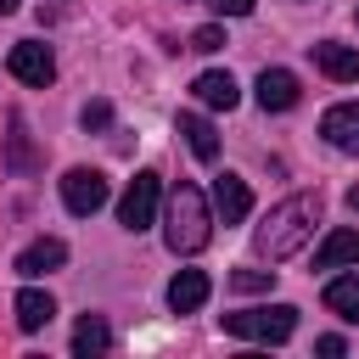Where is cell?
Instances as JSON below:
<instances>
[{"label": "cell", "instance_id": "6da1fadb", "mask_svg": "<svg viewBox=\"0 0 359 359\" xmlns=\"http://www.w3.org/2000/svg\"><path fill=\"white\" fill-rule=\"evenodd\" d=\"M314 224H320V191H297V196H286V202L269 208V219L258 224L252 241H258V252L269 264H280V258L303 252V241L314 236Z\"/></svg>", "mask_w": 359, "mask_h": 359}, {"label": "cell", "instance_id": "8fae6325", "mask_svg": "<svg viewBox=\"0 0 359 359\" xmlns=\"http://www.w3.org/2000/svg\"><path fill=\"white\" fill-rule=\"evenodd\" d=\"M314 67L325 79H337V84H353L359 79V50L353 45H337V39H320L314 45Z\"/></svg>", "mask_w": 359, "mask_h": 359}, {"label": "cell", "instance_id": "5bb4252c", "mask_svg": "<svg viewBox=\"0 0 359 359\" xmlns=\"http://www.w3.org/2000/svg\"><path fill=\"white\" fill-rule=\"evenodd\" d=\"M11 309H17V325H22V331H45V325L56 320V303H50V292H39V286H22Z\"/></svg>", "mask_w": 359, "mask_h": 359}, {"label": "cell", "instance_id": "603a6c76", "mask_svg": "<svg viewBox=\"0 0 359 359\" xmlns=\"http://www.w3.org/2000/svg\"><path fill=\"white\" fill-rule=\"evenodd\" d=\"M213 11H224V17H247L252 11V0H208Z\"/></svg>", "mask_w": 359, "mask_h": 359}, {"label": "cell", "instance_id": "7402d4cb", "mask_svg": "<svg viewBox=\"0 0 359 359\" xmlns=\"http://www.w3.org/2000/svg\"><path fill=\"white\" fill-rule=\"evenodd\" d=\"M112 123V101H90L84 107V129H107Z\"/></svg>", "mask_w": 359, "mask_h": 359}, {"label": "cell", "instance_id": "9a60e30c", "mask_svg": "<svg viewBox=\"0 0 359 359\" xmlns=\"http://www.w3.org/2000/svg\"><path fill=\"white\" fill-rule=\"evenodd\" d=\"M191 95H196L202 107H224V112H230V107L241 101V90H236V79H230V73H219V67H213V73H196V84H191Z\"/></svg>", "mask_w": 359, "mask_h": 359}, {"label": "cell", "instance_id": "44dd1931", "mask_svg": "<svg viewBox=\"0 0 359 359\" xmlns=\"http://www.w3.org/2000/svg\"><path fill=\"white\" fill-rule=\"evenodd\" d=\"M219 45H224V28H213V22L191 34V50H219Z\"/></svg>", "mask_w": 359, "mask_h": 359}, {"label": "cell", "instance_id": "7c38bea8", "mask_svg": "<svg viewBox=\"0 0 359 359\" xmlns=\"http://www.w3.org/2000/svg\"><path fill=\"white\" fill-rule=\"evenodd\" d=\"M208 292H213V286H208L202 269H180V275L168 280V309H174V314H196V309L208 303Z\"/></svg>", "mask_w": 359, "mask_h": 359}, {"label": "cell", "instance_id": "cb8c5ba5", "mask_svg": "<svg viewBox=\"0 0 359 359\" xmlns=\"http://www.w3.org/2000/svg\"><path fill=\"white\" fill-rule=\"evenodd\" d=\"M314 348H320V353H325V359H337V353H342V348H348V342H342V337H320V342H314Z\"/></svg>", "mask_w": 359, "mask_h": 359}, {"label": "cell", "instance_id": "ffe728a7", "mask_svg": "<svg viewBox=\"0 0 359 359\" xmlns=\"http://www.w3.org/2000/svg\"><path fill=\"white\" fill-rule=\"evenodd\" d=\"M11 168H34V151H28V135H22V118H11Z\"/></svg>", "mask_w": 359, "mask_h": 359}, {"label": "cell", "instance_id": "ba28073f", "mask_svg": "<svg viewBox=\"0 0 359 359\" xmlns=\"http://www.w3.org/2000/svg\"><path fill=\"white\" fill-rule=\"evenodd\" d=\"M297 73H286V67H264L258 73V107L264 112H292L297 107Z\"/></svg>", "mask_w": 359, "mask_h": 359}, {"label": "cell", "instance_id": "277c9868", "mask_svg": "<svg viewBox=\"0 0 359 359\" xmlns=\"http://www.w3.org/2000/svg\"><path fill=\"white\" fill-rule=\"evenodd\" d=\"M157 196H163V180L151 174V168H140L135 180H129V191H123V202H118V224L123 230H146L151 219H157Z\"/></svg>", "mask_w": 359, "mask_h": 359}, {"label": "cell", "instance_id": "52a82bcc", "mask_svg": "<svg viewBox=\"0 0 359 359\" xmlns=\"http://www.w3.org/2000/svg\"><path fill=\"white\" fill-rule=\"evenodd\" d=\"M320 135H325L337 151H353V157H359V101H337V107H325Z\"/></svg>", "mask_w": 359, "mask_h": 359}, {"label": "cell", "instance_id": "e0dca14e", "mask_svg": "<svg viewBox=\"0 0 359 359\" xmlns=\"http://www.w3.org/2000/svg\"><path fill=\"white\" fill-rule=\"evenodd\" d=\"M112 348V325L101 320V314H84L79 325H73V353L79 359H95V353H107Z\"/></svg>", "mask_w": 359, "mask_h": 359}, {"label": "cell", "instance_id": "8992f818", "mask_svg": "<svg viewBox=\"0 0 359 359\" xmlns=\"http://www.w3.org/2000/svg\"><path fill=\"white\" fill-rule=\"evenodd\" d=\"M6 67H11V79L34 84V90H45V84L56 79V56H50V45H39V39H22V45H11Z\"/></svg>", "mask_w": 359, "mask_h": 359}, {"label": "cell", "instance_id": "9c48e42d", "mask_svg": "<svg viewBox=\"0 0 359 359\" xmlns=\"http://www.w3.org/2000/svg\"><path fill=\"white\" fill-rule=\"evenodd\" d=\"M67 264V241L62 236H39V241H28L22 252H17V275H50V269H62Z\"/></svg>", "mask_w": 359, "mask_h": 359}, {"label": "cell", "instance_id": "4fadbf2b", "mask_svg": "<svg viewBox=\"0 0 359 359\" xmlns=\"http://www.w3.org/2000/svg\"><path fill=\"white\" fill-rule=\"evenodd\" d=\"M180 135H185V146H191V157L196 163H213L219 157V135H213V123L202 118V112H180V123H174Z\"/></svg>", "mask_w": 359, "mask_h": 359}, {"label": "cell", "instance_id": "7a4b0ae2", "mask_svg": "<svg viewBox=\"0 0 359 359\" xmlns=\"http://www.w3.org/2000/svg\"><path fill=\"white\" fill-rule=\"evenodd\" d=\"M208 236H213V219H208V196L191 185V180H180L174 185V196H168V224H163V241H168V252H202L208 247Z\"/></svg>", "mask_w": 359, "mask_h": 359}, {"label": "cell", "instance_id": "3957f363", "mask_svg": "<svg viewBox=\"0 0 359 359\" xmlns=\"http://www.w3.org/2000/svg\"><path fill=\"white\" fill-rule=\"evenodd\" d=\"M224 331L241 342H286L297 331V309L292 303H264V309H236L224 314Z\"/></svg>", "mask_w": 359, "mask_h": 359}, {"label": "cell", "instance_id": "5b68a950", "mask_svg": "<svg viewBox=\"0 0 359 359\" xmlns=\"http://www.w3.org/2000/svg\"><path fill=\"white\" fill-rule=\"evenodd\" d=\"M107 174L101 168H67L62 174V202H67V213H79V219H90L95 208H107Z\"/></svg>", "mask_w": 359, "mask_h": 359}, {"label": "cell", "instance_id": "d6986e66", "mask_svg": "<svg viewBox=\"0 0 359 359\" xmlns=\"http://www.w3.org/2000/svg\"><path fill=\"white\" fill-rule=\"evenodd\" d=\"M275 286V269H236L230 275V292H269Z\"/></svg>", "mask_w": 359, "mask_h": 359}, {"label": "cell", "instance_id": "30bf717a", "mask_svg": "<svg viewBox=\"0 0 359 359\" xmlns=\"http://www.w3.org/2000/svg\"><path fill=\"white\" fill-rule=\"evenodd\" d=\"M213 208H219V219H224V224H241V219L252 213V191H247V180L219 174V180H213Z\"/></svg>", "mask_w": 359, "mask_h": 359}, {"label": "cell", "instance_id": "d4e9b609", "mask_svg": "<svg viewBox=\"0 0 359 359\" xmlns=\"http://www.w3.org/2000/svg\"><path fill=\"white\" fill-rule=\"evenodd\" d=\"M0 11H17V0H0Z\"/></svg>", "mask_w": 359, "mask_h": 359}, {"label": "cell", "instance_id": "ac0fdd59", "mask_svg": "<svg viewBox=\"0 0 359 359\" xmlns=\"http://www.w3.org/2000/svg\"><path fill=\"white\" fill-rule=\"evenodd\" d=\"M325 309L342 320H359V275H337L325 280Z\"/></svg>", "mask_w": 359, "mask_h": 359}, {"label": "cell", "instance_id": "2e32d148", "mask_svg": "<svg viewBox=\"0 0 359 359\" xmlns=\"http://www.w3.org/2000/svg\"><path fill=\"white\" fill-rule=\"evenodd\" d=\"M342 264H359V230H331L314 252V269H342Z\"/></svg>", "mask_w": 359, "mask_h": 359}]
</instances>
